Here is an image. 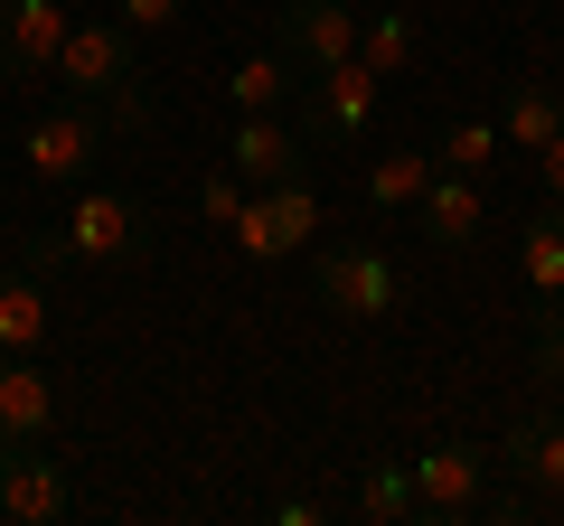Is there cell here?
<instances>
[{"label": "cell", "mask_w": 564, "mask_h": 526, "mask_svg": "<svg viewBox=\"0 0 564 526\" xmlns=\"http://www.w3.org/2000/svg\"><path fill=\"white\" fill-rule=\"evenodd\" d=\"M226 169H236L245 188H273L302 169V132L282 113H236V142H226Z\"/></svg>", "instance_id": "obj_13"}, {"label": "cell", "mask_w": 564, "mask_h": 526, "mask_svg": "<svg viewBox=\"0 0 564 526\" xmlns=\"http://www.w3.org/2000/svg\"><path fill=\"white\" fill-rule=\"evenodd\" d=\"M273 517H282V526H321V517H339V507H329V498H282Z\"/></svg>", "instance_id": "obj_26"}, {"label": "cell", "mask_w": 564, "mask_h": 526, "mask_svg": "<svg viewBox=\"0 0 564 526\" xmlns=\"http://www.w3.org/2000/svg\"><path fill=\"white\" fill-rule=\"evenodd\" d=\"M104 142H113V113L85 103V95H66L57 113H39L20 132V161H29V179H39V188H85V179H95V161H104Z\"/></svg>", "instance_id": "obj_2"}, {"label": "cell", "mask_w": 564, "mask_h": 526, "mask_svg": "<svg viewBox=\"0 0 564 526\" xmlns=\"http://www.w3.org/2000/svg\"><path fill=\"white\" fill-rule=\"evenodd\" d=\"M180 10H188V0H113V20L132 29V39H151V29H170Z\"/></svg>", "instance_id": "obj_24"}, {"label": "cell", "mask_w": 564, "mask_h": 526, "mask_svg": "<svg viewBox=\"0 0 564 526\" xmlns=\"http://www.w3.org/2000/svg\"><path fill=\"white\" fill-rule=\"evenodd\" d=\"M377 85H386V76H377L367 57H339V66H321V76L302 85V95H311V122H321L329 142H358L367 122H377Z\"/></svg>", "instance_id": "obj_10"}, {"label": "cell", "mask_w": 564, "mask_h": 526, "mask_svg": "<svg viewBox=\"0 0 564 526\" xmlns=\"http://www.w3.org/2000/svg\"><path fill=\"white\" fill-rule=\"evenodd\" d=\"M57 432V376L39 358H0V451H29Z\"/></svg>", "instance_id": "obj_11"}, {"label": "cell", "mask_w": 564, "mask_h": 526, "mask_svg": "<svg viewBox=\"0 0 564 526\" xmlns=\"http://www.w3.org/2000/svg\"><path fill=\"white\" fill-rule=\"evenodd\" d=\"M245 198H254V188H245V179H236V169H217V179H207V188H198V226H217V235H226V226H236V217H245Z\"/></svg>", "instance_id": "obj_23"}, {"label": "cell", "mask_w": 564, "mask_h": 526, "mask_svg": "<svg viewBox=\"0 0 564 526\" xmlns=\"http://www.w3.org/2000/svg\"><path fill=\"white\" fill-rule=\"evenodd\" d=\"M348 517H377V526H423V507H414V470H404V461L358 470V489H348Z\"/></svg>", "instance_id": "obj_19"}, {"label": "cell", "mask_w": 564, "mask_h": 526, "mask_svg": "<svg viewBox=\"0 0 564 526\" xmlns=\"http://www.w3.org/2000/svg\"><path fill=\"white\" fill-rule=\"evenodd\" d=\"M66 254L76 263H141L151 254V217H141V198H122V188H76V207H66Z\"/></svg>", "instance_id": "obj_6"}, {"label": "cell", "mask_w": 564, "mask_h": 526, "mask_svg": "<svg viewBox=\"0 0 564 526\" xmlns=\"http://www.w3.org/2000/svg\"><path fill=\"white\" fill-rule=\"evenodd\" d=\"M226 235H236L245 263H282V254H302V244L321 235V198H311V179L292 169V179L254 188V198H245V217L226 226Z\"/></svg>", "instance_id": "obj_5"}, {"label": "cell", "mask_w": 564, "mask_h": 526, "mask_svg": "<svg viewBox=\"0 0 564 526\" xmlns=\"http://www.w3.org/2000/svg\"><path fill=\"white\" fill-rule=\"evenodd\" d=\"M433 161H443V169H462V179H489V169L508 161V142H499V122H480V113H470V122H452L443 142H433Z\"/></svg>", "instance_id": "obj_22"}, {"label": "cell", "mask_w": 564, "mask_h": 526, "mask_svg": "<svg viewBox=\"0 0 564 526\" xmlns=\"http://www.w3.org/2000/svg\"><path fill=\"white\" fill-rule=\"evenodd\" d=\"M499 470L527 489V498L564 507V424H518V432L499 442Z\"/></svg>", "instance_id": "obj_16"}, {"label": "cell", "mask_w": 564, "mask_h": 526, "mask_svg": "<svg viewBox=\"0 0 564 526\" xmlns=\"http://www.w3.org/2000/svg\"><path fill=\"white\" fill-rule=\"evenodd\" d=\"M555 132H564V95L545 76H518V85H508V113H499V142L518 151V161H536Z\"/></svg>", "instance_id": "obj_17"}, {"label": "cell", "mask_w": 564, "mask_h": 526, "mask_svg": "<svg viewBox=\"0 0 564 526\" xmlns=\"http://www.w3.org/2000/svg\"><path fill=\"white\" fill-rule=\"evenodd\" d=\"M66 0H0V85H39L57 76V47H66Z\"/></svg>", "instance_id": "obj_7"}, {"label": "cell", "mask_w": 564, "mask_h": 526, "mask_svg": "<svg viewBox=\"0 0 564 526\" xmlns=\"http://www.w3.org/2000/svg\"><path fill=\"white\" fill-rule=\"evenodd\" d=\"M414 217H423V235L443 244V254H470L480 226H489V198H480V179H462V169L433 161V188L414 198Z\"/></svg>", "instance_id": "obj_12"}, {"label": "cell", "mask_w": 564, "mask_h": 526, "mask_svg": "<svg viewBox=\"0 0 564 526\" xmlns=\"http://www.w3.org/2000/svg\"><path fill=\"white\" fill-rule=\"evenodd\" d=\"M311 283H321V302L339 310V320H386V310H404V292H414L386 244H329V254L311 263Z\"/></svg>", "instance_id": "obj_3"}, {"label": "cell", "mask_w": 564, "mask_h": 526, "mask_svg": "<svg viewBox=\"0 0 564 526\" xmlns=\"http://www.w3.org/2000/svg\"><path fill=\"white\" fill-rule=\"evenodd\" d=\"M57 85H66V95H85V103H104L113 132H151V76H141L132 29H122V20H76V29H66Z\"/></svg>", "instance_id": "obj_1"}, {"label": "cell", "mask_w": 564, "mask_h": 526, "mask_svg": "<svg viewBox=\"0 0 564 526\" xmlns=\"http://www.w3.org/2000/svg\"><path fill=\"white\" fill-rule=\"evenodd\" d=\"M47 329H57V302H47V273L10 263L0 273V358H39Z\"/></svg>", "instance_id": "obj_14"}, {"label": "cell", "mask_w": 564, "mask_h": 526, "mask_svg": "<svg viewBox=\"0 0 564 526\" xmlns=\"http://www.w3.org/2000/svg\"><path fill=\"white\" fill-rule=\"evenodd\" d=\"M423 188H433V151H377L367 161V207L377 217H404Z\"/></svg>", "instance_id": "obj_20"}, {"label": "cell", "mask_w": 564, "mask_h": 526, "mask_svg": "<svg viewBox=\"0 0 564 526\" xmlns=\"http://www.w3.org/2000/svg\"><path fill=\"white\" fill-rule=\"evenodd\" d=\"M536 376H545V385H555V376H564V302H555V310H545V348H536Z\"/></svg>", "instance_id": "obj_25"}, {"label": "cell", "mask_w": 564, "mask_h": 526, "mask_svg": "<svg viewBox=\"0 0 564 526\" xmlns=\"http://www.w3.org/2000/svg\"><path fill=\"white\" fill-rule=\"evenodd\" d=\"M66 10H85V0H66Z\"/></svg>", "instance_id": "obj_28"}, {"label": "cell", "mask_w": 564, "mask_h": 526, "mask_svg": "<svg viewBox=\"0 0 564 526\" xmlns=\"http://www.w3.org/2000/svg\"><path fill=\"white\" fill-rule=\"evenodd\" d=\"M358 57L377 66V76H404V66L423 57V39H414L404 10H367V20H358Z\"/></svg>", "instance_id": "obj_21"}, {"label": "cell", "mask_w": 564, "mask_h": 526, "mask_svg": "<svg viewBox=\"0 0 564 526\" xmlns=\"http://www.w3.org/2000/svg\"><path fill=\"white\" fill-rule=\"evenodd\" d=\"M292 95H302V66L282 57V47H263V57H245L236 76H226V103H236V113H282Z\"/></svg>", "instance_id": "obj_18"}, {"label": "cell", "mask_w": 564, "mask_h": 526, "mask_svg": "<svg viewBox=\"0 0 564 526\" xmlns=\"http://www.w3.org/2000/svg\"><path fill=\"white\" fill-rule=\"evenodd\" d=\"M518 283H527V302H536V320L564 302V198H545L536 217L518 226Z\"/></svg>", "instance_id": "obj_15"}, {"label": "cell", "mask_w": 564, "mask_h": 526, "mask_svg": "<svg viewBox=\"0 0 564 526\" xmlns=\"http://www.w3.org/2000/svg\"><path fill=\"white\" fill-rule=\"evenodd\" d=\"M358 20L367 10H348V0H282V57L302 66V76H321V66L358 57Z\"/></svg>", "instance_id": "obj_8"}, {"label": "cell", "mask_w": 564, "mask_h": 526, "mask_svg": "<svg viewBox=\"0 0 564 526\" xmlns=\"http://www.w3.org/2000/svg\"><path fill=\"white\" fill-rule=\"evenodd\" d=\"M66 507H76V489H66V470L47 461L39 442L0 451V526H57Z\"/></svg>", "instance_id": "obj_9"}, {"label": "cell", "mask_w": 564, "mask_h": 526, "mask_svg": "<svg viewBox=\"0 0 564 526\" xmlns=\"http://www.w3.org/2000/svg\"><path fill=\"white\" fill-rule=\"evenodd\" d=\"M414 507H423V526H470L480 517V498H489V470H499V451H480V442H433V451H414Z\"/></svg>", "instance_id": "obj_4"}, {"label": "cell", "mask_w": 564, "mask_h": 526, "mask_svg": "<svg viewBox=\"0 0 564 526\" xmlns=\"http://www.w3.org/2000/svg\"><path fill=\"white\" fill-rule=\"evenodd\" d=\"M536 169H545V198H564V132H555V142L536 151Z\"/></svg>", "instance_id": "obj_27"}]
</instances>
